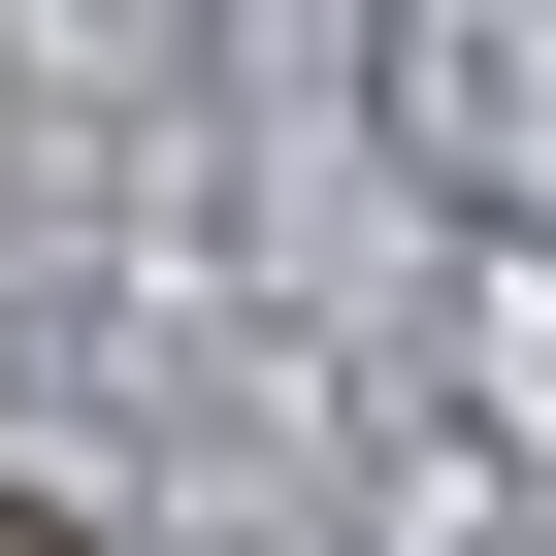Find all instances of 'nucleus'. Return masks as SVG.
I'll list each match as a JSON object with an SVG mask.
<instances>
[{"label": "nucleus", "instance_id": "nucleus-1", "mask_svg": "<svg viewBox=\"0 0 556 556\" xmlns=\"http://www.w3.org/2000/svg\"><path fill=\"white\" fill-rule=\"evenodd\" d=\"M0 556H66V523H34V491H0Z\"/></svg>", "mask_w": 556, "mask_h": 556}]
</instances>
